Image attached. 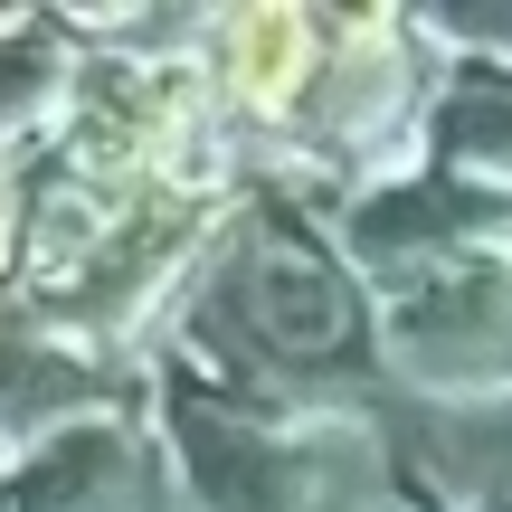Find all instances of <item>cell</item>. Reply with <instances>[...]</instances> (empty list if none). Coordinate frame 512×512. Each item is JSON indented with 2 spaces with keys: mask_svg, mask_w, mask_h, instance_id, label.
<instances>
[{
  "mask_svg": "<svg viewBox=\"0 0 512 512\" xmlns=\"http://www.w3.org/2000/svg\"><path fill=\"white\" fill-rule=\"evenodd\" d=\"M19 266V219H10V200H0V275Z\"/></svg>",
  "mask_w": 512,
  "mask_h": 512,
  "instance_id": "7a4b0ae2",
  "label": "cell"
},
{
  "mask_svg": "<svg viewBox=\"0 0 512 512\" xmlns=\"http://www.w3.org/2000/svg\"><path fill=\"white\" fill-rule=\"evenodd\" d=\"M209 76H219V95L238 114L285 124V114L313 95V76H323V19L313 10H275V0L228 10L219 38H209Z\"/></svg>",
  "mask_w": 512,
  "mask_h": 512,
  "instance_id": "6da1fadb",
  "label": "cell"
}]
</instances>
